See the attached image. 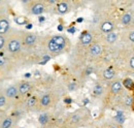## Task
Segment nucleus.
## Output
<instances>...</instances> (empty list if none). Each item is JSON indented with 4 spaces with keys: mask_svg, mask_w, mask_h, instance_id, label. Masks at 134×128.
<instances>
[{
    "mask_svg": "<svg viewBox=\"0 0 134 128\" xmlns=\"http://www.w3.org/2000/svg\"><path fill=\"white\" fill-rule=\"evenodd\" d=\"M68 47V39L66 36L58 34L53 35L48 38L47 41V51L53 56H58L66 51Z\"/></svg>",
    "mask_w": 134,
    "mask_h": 128,
    "instance_id": "nucleus-1",
    "label": "nucleus"
},
{
    "mask_svg": "<svg viewBox=\"0 0 134 128\" xmlns=\"http://www.w3.org/2000/svg\"><path fill=\"white\" fill-rule=\"evenodd\" d=\"M89 115H90V112L86 108L80 109V110H77L75 112L71 113L67 118V125L70 128L81 127L88 120Z\"/></svg>",
    "mask_w": 134,
    "mask_h": 128,
    "instance_id": "nucleus-2",
    "label": "nucleus"
},
{
    "mask_svg": "<svg viewBox=\"0 0 134 128\" xmlns=\"http://www.w3.org/2000/svg\"><path fill=\"white\" fill-rule=\"evenodd\" d=\"M23 46V36L20 33H10L6 35L5 49L9 54H17L21 52Z\"/></svg>",
    "mask_w": 134,
    "mask_h": 128,
    "instance_id": "nucleus-3",
    "label": "nucleus"
},
{
    "mask_svg": "<svg viewBox=\"0 0 134 128\" xmlns=\"http://www.w3.org/2000/svg\"><path fill=\"white\" fill-rule=\"evenodd\" d=\"M29 12L31 15H34V16H41L46 12V5L43 2H40V1L30 2Z\"/></svg>",
    "mask_w": 134,
    "mask_h": 128,
    "instance_id": "nucleus-4",
    "label": "nucleus"
},
{
    "mask_svg": "<svg viewBox=\"0 0 134 128\" xmlns=\"http://www.w3.org/2000/svg\"><path fill=\"white\" fill-rule=\"evenodd\" d=\"M37 40H38V37L35 34H32V33H27L23 36V45L28 47V48L33 47L34 45L37 42Z\"/></svg>",
    "mask_w": 134,
    "mask_h": 128,
    "instance_id": "nucleus-5",
    "label": "nucleus"
},
{
    "mask_svg": "<svg viewBox=\"0 0 134 128\" xmlns=\"http://www.w3.org/2000/svg\"><path fill=\"white\" fill-rule=\"evenodd\" d=\"M17 121L12 116H6L0 121V128H15Z\"/></svg>",
    "mask_w": 134,
    "mask_h": 128,
    "instance_id": "nucleus-6",
    "label": "nucleus"
},
{
    "mask_svg": "<svg viewBox=\"0 0 134 128\" xmlns=\"http://www.w3.org/2000/svg\"><path fill=\"white\" fill-rule=\"evenodd\" d=\"M18 89H19V95H26L28 94L31 89H32V85L30 82H27V81H23L21 82L19 85H18Z\"/></svg>",
    "mask_w": 134,
    "mask_h": 128,
    "instance_id": "nucleus-7",
    "label": "nucleus"
},
{
    "mask_svg": "<svg viewBox=\"0 0 134 128\" xmlns=\"http://www.w3.org/2000/svg\"><path fill=\"white\" fill-rule=\"evenodd\" d=\"M9 31H10V23L8 19L6 18L0 19V35L6 36Z\"/></svg>",
    "mask_w": 134,
    "mask_h": 128,
    "instance_id": "nucleus-8",
    "label": "nucleus"
},
{
    "mask_svg": "<svg viewBox=\"0 0 134 128\" xmlns=\"http://www.w3.org/2000/svg\"><path fill=\"white\" fill-rule=\"evenodd\" d=\"M4 94L7 97V99H15L19 96V89L18 85H10L4 90Z\"/></svg>",
    "mask_w": 134,
    "mask_h": 128,
    "instance_id": "nucleus-9",
    "label": "nucleus"
},
{
    "mask_svg": "<svg viewBox=\"0 0 134 128\" xmlns=\"http://www.w3.org/2000/svg\"><path fill=\"white\" fill-rule=\"evenodd\" d=\"M80 40H81V44L82 46L84 47H88V46H91L92 42H93V35L92 33L89 31H84L82 33L81 37H80Z\"/></svg>",
    "mask_w": 134,
    "mask_h": 128,
    "instance_id": "nucleus-10",
    "label": "nucleus"
},
{
    "mask_svg": "<svg viewBox=\"0 0 134 128\" xmlns=\"http://www.w3.org/2000/svg\"><path fill=\"white\" fill-rule=\"evenodd\" d=\"M57 13L60 15H65L70 12V4L67 1H60L57 3Z\"/></svg>",
    "mask_w": 134,
    "mask_h": 128,
    "instance_id": "nucleus-11",
    "label": "nucleus"
},
{
    "mask_svg": "<svg viewBox=\"0 0 134 128\" xmlns=\"http://www.w3.org/2000/svg\"><path fill=\"white\" fill-rule=\"evenodd\" d=\"M52 104V96L50 94H44L39 99V105L41 109H48Z\"/></svg>",
    "mask_w": 134,
    "mask_h": 128,
    "instance_id": "nucleus-12",
    "label": "nucleus"
},
{
    "mask_svg": "<svg viewBox=\"0 0 134 128\" xmlns=\"http://www.w3.org/2000/svg\"><path fill=\"white\" fill-rule=\"evenodd\" d=\"M114 28H115V25L110 21H104V22H102L100 24V30L103 33H105V34L113 32L114 31Z\"/></svg>",
    "mask_w": 134,
    "mask_h": 128,
    "instance_id": "nucleus-13",
    "label": "nucleus"
},
{
    "mask_svg": "<svg viewBox=\"0 0 134 128\" xmlns=\"http://www.w3.org/2000/svg\"><path fill=\"white\" fill-rule=\"evenodd\" d=\"M89 53L92 57H99L102 53V48L98 44H92L89 48Z\"/></svg>",
    "mask_w": 134,
    "mask_h": 128,
    "instance_id": "nucleus-14",
    "label": "nucleus"
},
{
    "mask_svg": "<svg viewBox=\"0 0 134 128\" xmlns=\"http://www.w3.org/2000/svg\"><path fill=\"white\" fill-rule=\"evenodd\" d=\"M37 102H38V98L36 96H31L29 97L26 102H25V109L26 110H34L37 106Z\"/></svg>",
    "mask_w": 134,
    "mask_h": 128,
    "instance_id": "nucleus-15",
    "label": "nucleus"
},
{
    "mask_svg": "<svg viewBox=\"0 0 134 128\" xmlns=\"http://www.w3.org/2000/svg\"><path fill=\"white\" fill-rule=\"evenodd\" d=\"M122 91V83L121 81H115L110 85V92L114 95H117Z\"/></svg>",
    "mask_w": 134,
    "mask_h": 128,
    "instance_id": "nucleus-16",
    "label": "nucleus"
},
{
    "mask_svg": "<svg viewBox=\"0 0 134 128\" xmlns=\"http://www.w3.org/2000/svg\"><path fill=\"white\" fill-rule=\"evenodd\" d=\"M49 120H50V117L47 113H42L38 116V122L41 126H46L49 123Z\"/></svg>",
    "mask_w": 134,
    "mask_h": 128,
    "instance_id": "nucleus-17",
    "label": "nucleus"
},
{
    "mask_svg": "<svg viewBox=\"0 0 134 128\" xmlns=\"http://www.w3.org/2000/svg\"><path fill=\"white\" fill-rule=\"evenodd\" d=\"M118 38V34L116 32H110V33H107L106 34V36H105V41L107 42V44H115L116 42V40H117Z\"/></svg>",
    "mask_w": 134,
    "mask_h": 128,
    "instance_id": "nucleus-18",
    "label": "nucleus"
},
{
    "mask_svg": "<svg viewBox=\"0 0 134 128\" xmlns=\"http://www.w3.org/2000/svg\"><path fill=\"white\" fill-rule=\"evenodd\" d=\"M102 77H103L104 80H111L115 77V71L111 68L104 69L103 72H102Z\"/></svg>",
    "mask_w": 134,
    "mask_h": 128,
    "instance_id": "nucleus-19",
    "label": "nucleus"
},
{
    "mask_svg": "<svg viewBox=\"0 0 134 128\" xmlns=\"http://www.w3.org/2000/svg\"><path fill=\"white\" fill-rule=\"evenodd\" d=\"M131 21H132V15H131L130 13H126L125 15H123L122 19H121V23H122V25H124V26L129 25V24L131 23Z\"/></svg>",
    "mask_w": 134,
    "mask_h": 128,
    "instance_id": "nucleus-20",
    "label": "nucleus"
},
{
    "mask_svg": "<svg viewBox=\"0 0 134 128\" xmlns=\"http://www.w3.org/2000/svg\"><path fill=\"white\" fill-rule=\"evenodd\" d=\"M103 92H104V88H103L102 85H100V84H96V85L94 86V89H93V93H94V95L101 96L102 94H103Z\"/></svg>",
    "mask_w": 134,
    "mask_h": 128,
    "instance_id": "nucleus-21",
    "label": "nucleus"
},
{
    "mask_svg": "<svg viewBox=\"0 0 134 128\" xmlns=\"http://www.w3.org/2000/svg\"><path fill=\"white\" fill-rule=\"evenodd\" d=\"M124 104L127 109H130L133 106V97L131 95H127L124 98Z\"/></svg>",
    "mask_w": 134,
    "mask_h": 128,
    "instance_id": "nucleus-22",
    "label": "nucleus"
},
{
    "mask_svg": "<svg viewBox=\"0 0 134 128\" xmlns=\"http://www.w3.org/2000/svg\"><path fill=\"white\" fill-rule=\"evenodd\" d=\"M7 97L5 96L4 92H0V109H3L7 104Z\"/></svg>",
    "mask_w": 134,
    "mask_h": 128,
    "instance_id": "nucleus-23",
    "label": "nucleus"
},
{
    "mask_svg": "<svg viewBox=\"0 0 134 128\" xmlns=\"http://www.w3.org/2000/svg\"><path fill=\"white\" fill-rule=\"evenodd\" d=\"M115 120L117 121L119 124H123V123H124V121H125V116H124L123 112L119 111V112L117 113V116L115 117Z\"/></svg>",
    "mask_w": 134,
    "mask_h": 128,
    "instance_id": "nucleus-24",
    "label": "nucleus"
},
{
    "mask_svg": "<svg viewBox=\"0 0 134 128\" xmlns=\"http://www.w3.org/2000/svg\"><path fill=\"white\" fill-rule=\"evenodd\" d=\"M123 85L128 89V90H132L134 87V83L132 80H130V79H126V80L123 82Z\"/></svg>",
    "mask_w": 134,
    "mask_h": 128,
    "instance_id": "nucleus-25",
    "label": "nucleus"
},
{
    "mask_svg": "<svg viewBox=\"0 0 134 128\" xmlns=\"http://www.w3.org/2000/svg\"><path fill=\"white\" fill-rule=\"evenodd\" d=\"M6 46V36L0 35V52L3 51V49Z\"/></svg>",
    "mask_w": 134,
    "mask_h": 128,
    "instance_id": "nucleus-26",
    "label": "nucleus"
},
{
    "mask_svg": "<svg viewBox=\"0 0 134 128\" xmlns=\"http://www.w3.org/2000/svg\"><path fill=\"white\" fill-rule=\"evenodd\" d=\"M15 22L17 23L18 25H25V24H28V23H27V21H26L24 18H22V17L15 18Z\"/></svg>",
    "mask_w": 134,
    "mask_h": 128,
    "instance_id": "nucleus-27",
    "label": "nucleus"
},
{
    "mask_svg": "<svg viewBox=\"0 0 134 128\" xmlns=\"http://www.w3.org/2000/svg\"><path fill=\"white\" fill-rule=\"evenodd\" d=\"M6 65V58L4 55H0V67H4Z\"/></svg>",
    "mask_w": 134,
    "mask_h": 128,
    "instance_id": "nucleus-28",
    "label": "nucleus"
},
{
    "mask_svg": "<svg viewBox=\"0 0 134 128\" xmlns=\"http://www.w3.org/2000/svg\"><path fill=\"white\" fill-rule=\"evenodd\" d=\"M49 60H51V56L50 55H44V56H42V60L39 62V64H46Z\"/></svg>",
    "mask_w": 134,
    "mask_h": 128,
    "instance_id": "nucleus-29",
    "label": "nucleus"
},
{
    "mask_svg": "<svg viewBox=\"0 0 134 128\" xmlns=\"http://www.w3.org/2000/svg\"><path fill=\"white\" fill-rule=\"evenodd\" d=\"M75 89H76V84L74 82L69 83V85H68V91H75Z\"/></svg>",
    "mask_w": 134,
    "mask_h": 128,
    "instance_id": "nucleus-30",
    "label": "nucleus"
},
{
    "mask_svg": "<svg viewBox=\"0 0 134 128\" xmlns=\"http://www.w3.org/2000/svg\"><path fill=\"white\" fill-rule=\"evenodd\" d=\"M128 39H129L131 42H133L134 44V30L133 31L129 32V34H128Z\"/></svg>",
    "mask_w": 134,
    "mask_h": 128,
    "instance_id": "nucleus-31",
    "label": "nucleus"
},
{
    "mask_svg": "<svg viewBox=\"0 0 134 128\" xmlns=\"http://www.w3.org/2000/svg\"><path fill=\"white\" fill-rule=\"evenodd\" d=\"M64 102H65L66 104L72 103V98H70V97H65V98H64Z\"/></svg>",
    "mask_w": 134,
    "mask_h": 128,
    "instance_id": "nucleus-32",
    "label": "nucleus"
},
{
    "mask_svg": "<svg viewBox=\"0 0 134 128\" xmlns=\"http://www.w3.org/2000/svg\"><path fill=\"white\" fill-rule=\"evenodd\" d=\"M67 31L69 32V33H71V34H73L74 32L76 31V29H75V27H69V28L67 29Z\"/></svg>",
    "mask_w": 134,
    "mask_h": 128,
    "instance_id": "nucleus-33",
    "label": "nucleus"
},
{
    "mask_svg": "<svg viewBox=\"0 0 134 128\" xmlns=\"http://www.w3.org/2000/svg\"><path fill=\"white\" fill-rule=\"evenodd\" d=\"M129 64H130V67L132 68V69H134V56L130 59V62H129Z\"/></svg>",
    "mask_w": 134,
    "mask_h": 128,
    "instance_id": "nucleus-34",
    "label": "nucleus"
},
{
    "mask_svg": "<svg viewBox=\"0 0 134 128\" xmlns=\"http://www.w3.org/2000/svg\"><path fill=\"white\" fill-rule=\"evenodd\" d=\"M44 21H46V18H44L43 16L38 17V22H39V23H42V22H44Z\"/></svg>",
    "mask_w": 134,
    "mask_h": 128,
    "instance_id": "nucleus-35",
    "label": "nucleus"
},
{
    "mask_svg": "<svg viewBox=\"0 0 134 128\" xmlns=\"http://www.w3.org/2000/svg\"><path fill=\"white\" fill-rule=\"evenodd\" d=\"M57 29H58V31H60V32L63 31V29H64V26H63L62 24H60V25L57 27Z\"/></svg>",
    "mask_w": 134,
    "mask_h": 128,
    "instance_id": "nucleus-36",
    "label": "nucleus"
},
{
    "mask_svg": "<svg viewBox=\"0 0 134 128\" xmlns=\"http://www.w3.org/2000/svg\"><path fill=\"white\" fill-rule=\"evenodd\" d=\"M92 70H93V69H92L91 67H90V68H88V69L86 70V74H87V76H89V74H91V73H92Z\"/></svg>",
    "mask_w": 134,
    "mask_h": 128,
    "instance_id": "nucleus-37",
    "label": "nucleus"
},
{
    "mask_svg": "<svg viewBox=\"0 0 134 128\" xmlns=\"http://www.w3.org/2000/svg\"><path fill=\"white\" fill-rule=\"evenodd\" d=\"M32 27H33V25L32 24H28V25H26V29H28V30H30V29H32Z\"/></svg>",
    "mask_w": 134,
    "mask_h": 128,
    "instance_id": "nucleus-38",
    "label": "nucleus"
},
{
    "mask_svg": "<svg viewBox=\"0 0 134 128\" xmlns=\"http://www.w3.org/2000/svg\"><path fill=\"white\" fill-rule=\"evenodd\" d=\"M83 21H84V19H83V18H79V19L76 20V23H82Z\"/></svg>",
    "mask_w": 134,
    "mask_h": 128,
    "instance_id": "nucleus-39",
    "label": "nucleus"
},
{
    "mask_svg": "<svg viewBox=\"0 0 134 128\" xmlns=\"http://www.w3.org/2000/svg\"><path fill=\"white\" fill-rule=\"evenodd\" d=\"M24 77H25V78H30V77H31V73H30V72H27V73H25Z\"/></svg>",
    "mask_w": 134,
    "mask_h": 128,
    "instance_id": "nucleus-40",
    "label": "nucleus"
},
{
    "mask_svg": "<svg viewBox=\"0 0 134 128\" xmlns=\"http://www.w3.org/2000/svg\"><path fill=\"white\" fill-rule=\"evenodd\" d=\"M109 128H121L119 125H113V126H110Z\"/></svg>",
    "mask_w": 134,
    "mask_h": 128,
    "instance_id": "nucleus-41",
    "label": "nucleus"
},
{
    "mask_svg": "<svg viewBox=\"0 0 134 128\" xmlns=\"http://www.w3.org/2000/svg\"><path fill=\"white\" fill-rule=\"evenodd\" d=\"M88 102H89V99H85V100H84V104H85V105H86Z\"/></svg>",
    "mask_w": 134,
    "mask_h": 128,
    "instance_id": "nucleus-42",
    "label": "nucleus"
},
{
    "mask_svg": "<svg viewBox=\"0 0 134 128\" xmlns=\"http://www.w3.org/2000/svg\"><path fill=\"white\" fill-rule=\"evenodd\" d=\"M22 128H23V127H22Z\"/></svg>",
    "mask_w": 134,
    "mask_h": 128,
    "instance_id": "nucleus-43",
    "label": "nucleus"
}]
</instances>
